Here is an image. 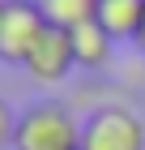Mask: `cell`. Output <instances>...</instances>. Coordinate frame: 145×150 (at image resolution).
Segmentation results:
<instances>
[{
	"instance_id": "cell-5",
	"label": "cell",
	"mask_w": 145,
	"mask_h": 150,
	"mask_svg": "<svg viewBox=\"0 0 145 150\" xmlns=\"http://www.w3.org/2000/svg\"><path fill=\"white\" fill-rule=\"evenodd\" d=\"M141 17H145V0H98V9H94V22H98L115 43H124V39L137 43Z\"/></svg>"
},
{
	"instance_id": "cell-6",
	"label": "cell",
	"mask_w": 145,
	"mask_h": 150,
	"mask_svg": "<svg viewBox=\"0 0 145 150\" xmlns=\"http://www.w3.org/2000/svg\"><path fill=\"white\" fill-rule=\"evenodd\" d=\"M68 39H73V56H77V69H107L111 64V52H115V39L102 30L98 22H85L77 26V30H68Z\"/></svg>"
},
{
	"instance_id": "cell-8",
	"label": "cell",
	"mask_w": 145,
	"mask_h": 150,
	"mask_svg": "<svg viewBox=\"0 0 145 150\" xmlns=\"http://www.w3.org/2000/svg\"><path fill=\"white\" fill-rule=\"evenodd\" d=\"M13 129H17V120H13V107L0 99V150L13 146Z\"/></svg>"
},
{
	"instance_id": "cell-9",
	"label": "cell",
	"mask_w": 145,
	"mask_h": 150,
	"mask_svg": "<svg viewBox=\"0 0 145 150\" xmlns=\"http://www.w3.org/2000/svg\"><path fill=\"white\" fill-rule=\"evenodd\" d=\"M137 47L145 52V17H141V35H137Z\"/></svg>"
},
{
	"instance_id": "cell-2",
	"label": "cell",
	"mask_w": 145,
	"mask_h": 150,
	"mask_svg": "<svg viewBox=\"0 0 145 150\" xmlns=\"http://www.w3.org/2000/svg\"><path fill=\"white\" fill-rule=\"evenodd\" d=\"M81 150H145V125L132 107L107 103L81 120Z\"/></svg>"
},
{
	"instance_id": "cell-4",
	"label": "cell",
	"mask_w": 145,
	"mask_h": 150,
	"mask_svg": "<svg viewBox=\"0 0 145 150\" xmlns=\"http://www.w3.org/2000/svg\"><path fill=\"white\" fill-rule=\"evenodd\" d=\"M26 77L39 81V86H60L68 73L77 69V56H73V39L68 30H56V26H47L39 43L30 47V56H26Z\"/></svg>"
},
{
	"instance_id": "cell-7",
	"label": "cell",
	"mask_w": 145,
	"mask_h": 150,
	"mask_svg": "<svg viewBox=\"0 0 145 150\" xmlns=\"http://www.w3.org/2000/svg\"><path fill=\"white\" fill-rule=\"evenodd\" d=\"M34 4L43 13V22L56 30H77L94 22V9H98V0H34Z\"/></svg>"
},
{
	"instance_id": "cell-10",
	"label": "cell",
	"mask_w": 145,
	"mask_h": 150,
	"mask_svg": "<svg viewBox=\"0 0 145 150\" xmlns=\"http://www.w3.org/2000/svg\"><path fill=\"white\" fill-rule=\"evenodd\" d=\"M0 17H4V0H0Z\"/></svg>"
},
{
	"instance_id": "cell-1",
	"label": "cell",
	"mask_w": 145,
	"mask_h": 150,
	"mask_svg": "<svg viewBox=\"0 0 145 150\" xmlns=\"http://www.w3.org/2000/svg\"><path fill=\"white\" fill-rule=\"evenodd\" d=\"M13 150H81V120H73L64 103L43 99L17 116Z\"/></svg>"
},
{
	"instance_id": "cell-3",
	"label": "cell",
	"mask_w": 145,
	"mask_h": 150,
	"mask_svg": "<svg viewBox=\"0 0 145 150\" xmlns=\"http://www.w3.org/2000/svg\"><path fill=\"white\" fill-rule=\"evenodd\" d=\"M47 30L43 13L34 0H4V17H0V60L4 64H26L30 47Z\"/></svg>"
}]
</instances>
